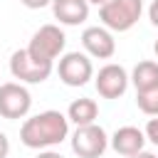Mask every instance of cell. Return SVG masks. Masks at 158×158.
I'll return each instance as SVG.
<instances>
[{"mask_svg": "<svg viewBox=\"0 0 158 158\" xmlns=\"http://www.w3.org/2000/svg\"><path fill=\"white\" fill-rule=\"evenodd\" d=\"M67 136H69V118L62 111L35 114V116L25 118V123L20 126V141L35 151L52 148V146L62 143Z\"/></svg>", "mask_w": 158, "mask_h": 158, "instance_id": "cell-1", "label": "cell"}, {"mask_svg": "<svg viewBox=\"0 0 158 158\" xmlns=\"http://www.w3.org/2000/svg\"><path fill=\"white\" fill-rule=\"evenodd\" d=\"M143 12V0H106L99 7V17L106 30L126 32L131 30Z\"/></svg>", "mask_w": 158, "mask_h": 158, "instance_id": "cell-2", "label": "cell"}, {"mask_svg": "<svg viewBox=\"0 0 158 158\" xmlns=\"http://www.w3.org/2000/svg\"><path fill=\"white\" fill-rule=\"evenodd\" d=\"M64 44H67V37L57 25H42L32 35V40L27 44V52L40 62H54L64 52Z\"/></svg>", "mask_w": 158, "mask_h": 158, "instance_id": "cell-3", "label": "cell"}, {"mask_svg": "<svg viewBox=\"0 0 158 158\" xmlns=\"http://www.w3.org/2000/svg\"><path fill=\"white\" fill-rule=\"evenodd\" d=\"M106 148H109V136L101 126H96V123L77 126V131L72 136V151L79 158H101Z\"/></svg>", "mask_w": 158, "mask_h": 158, "instance_id": "cell-4", "label": "cell"}, {"mask_svg": "<svg viewBox=\"0 0 158 158\" xmlns=\"http://www.w3.org/2000/svg\"><path fill=\"white\" fill-rule=\"evenodd\" d=\"M10 72H12L15 79H20L25 84H42L52 74V62L35 59L27 52V47H25V49L12 52V57H10Z\"/></svg>", "mask_w": 158, "mask_h": 158, "instance_id": "cell-5", "label": "cell"}, {"mask_svg": "<svg viewBox=\"0 0 158 158\" xmlns=\"http://www.w3.org/2000/svg\"><path fill=\"white\" fill-rule=\"evenodd\" d=\"M57 74L67 86H84L91 77H94V67L91 59L81 52H67L59 57L57 64Z\"/></svg>", "mask_w": 158, "mask_h": 158, "instance_id": "cell-6", "label": "cell"}, {"mask_svg": "<svg viewBox=\"0 0 158 158\" xmlns=\"http://www.w3.org/2000/svg\"><path fill=\"white\" fill-rule=\"evenodd\" d=\"M30 109H32V96L22 84L17 81L0 84V116L2 118H25Z\"/></svg>", "mask_w": 158, "mask_h": 158, "instance_id": "cell-7", "label": "cell"}, {"mask_svg": "<svg viewBox=\"0 0 158 158\" xmlns=\"http://www.w3.org/2000/svg\"><path fill=\"white\" fill-rule=\"evenodd\" d=\"M94 84H96L99 96H104V99H118L128 89V74H126V69L121 64H106V67L99 69Z\"/></svg>", "mask_w": 158, "mask_h": 158, "instance_id": "cell-8", "label": "cell"}, {"mask_svg": "<svg viewBox=\"0 0 158 158\" xmlns=\"http://www.w3.org/2000/svg\"><path fill=\"white\" fill-rule=\"evenodd\" d=\"M81 44L96 59H109L116 52V40H114L111 30H106V27H86L81 32Z\"/></svg>", "mask_w": 158, "mask_h": 158, "instance_id": "cell-9", "label": "cell"}, {"mask_svg": "<svg viewBox=\"0 0 158 158\" xmlns=\"http://www.w3.org/2000/svg\"><path fill=\"white\" fill-rule=\"evenodd\" d=\"M109 143H111V148H114L118 156L128 158V156L143 151V146H146V133H143L141 128H136V126H121V128H116V133L109 138Z\"/></svg>", "mask_w": 158, "mask_h": 158, "instance_id": "cell-10", "label": "cell"}, {"mask_svg": "<svg viewBox=\"0 0 158 158\" xmlns=\"http://www.w3.org/2000/svg\"><path fill=\"white\" fill-rule=\"evenodd\" d=\"M52 12L62 25H81L89 17V2L86 0H52Z\"/></svg>", "mask_w": 158, "mask_h": 158, "instance_id": "cell-11", "label": "cell"}, {"mask_svg": "<svg viewBox=\"0 0 158 158\" xmlns=\"http://www.w3.org/2000/svg\"><path fill=\"white\" fill-rule=\"evenodd\" d=\"M96 116H99V106H96L94 99H86V96H84V99H74V101L69 104V109H67V118L74 121L77 126L94 123Z\"/></svg>", "mask_w": 158, "mask_h": 158, "instance_id": "cell-12", "label": "cell"}, {"mask_svg": "<svg viewBox=\"0 0 158 158\" xmlns=\"http://www.w3.org/2000/svg\"><path fill=\"white\" fill-rule=\"evenodd\" d=\"M131 81H133L136 91L158 86V62H153V59H143V62H138V64L133 67Z\"/></svg>", "mask_w": 158, "mask_h": 158, "instance_id": "cell-13", "label": "cell"}, {"mask_svg": "<svg viewBox=\"0 0 158 158\" xmlns=\"http://www.w3.org/2000/svg\"><path fill=\"white\" fill-rule=\"evenodd\" d=\"M136 104H138V109H141L143 114H148V116H158V86L136 91Z\"/></svg>", "mask_w": 158, "mask_h": 158, "instance_id": "cell-14", "label": "cell"}, {"mask_svg": "<svg viewBox=\"0 0 158 158\" xmlns=\"http://www.w3.org/2000/svg\"><path fill=\"white\" fill-rule=\"evenodd\" d=\"M146 141H151V143L158 146V116L148 121V126H146Z\"/></svg>", "mask_w": 158, "mask_h": 158, "instance_id": "cell-15", "label": "cell"}, {"mask_svg": "<svg viewBox=\"0 0 158 158\" xmlns=\"http://www.w3.org/2000/svg\"><path fill=\"white\" fill-rule=\"evenodd\" d=\"M25 7H30V10H40V7H47V5H52V0H20Z\"/></svg>", "mask_w": 158, "mask_h": 158, "instance_id": "cell-16", "label": "cell"}, {"mask_svg": "<svg viewBox=\"0 0 158 158\" xmlns=\"http://www.w3.org/2000/svg\"><path fill=\"white\" fill-rule=\"evenodd\" d=\"M7 153H10V141H7V136L0 131V158H7Z\"/></svg>", "mask_w": 158, "mask_h": 158, "instance_id": "cell-17", "label": "cell"}, {"mask_svg": "<svg viewBox=\"0 0 158 158\" xmlns=\"http://www.w3.org/2000/svg\"><path fill=\"white\" fill-rule=\"evenodd\" d=\"M148 17H151V22L158 27V0L151 2V7H148Z\"/></svg>", "mask_w": 158, "mask_h": 158, "instance_id": "cell-18", "label": "cell"}, {"mask_svg": "<svg viewBox=\"0 0 158 158\" xmlns=\"http://www.w3.org/2000/svg\"><path fill=\"white\" fill-rule=\"evenodd\" d=\"M37 158H64L62 153H57V151H40V156Z\"/></svg>", "mask_w": 158, "mask_h": 158, "instance_id": "cell-19", "label": "cell"}, {"mask_svg": "<svg viewBox=\"0 0 158 158\" xmlns=\"http://www.w3.org/2000/svg\"><path fill=\"white\" fill-rule=\"evenodd\" d=\"M128 158H158L156 153H148V151H138V153H133V156H128Z\"/></svg>", "mask_w": 158, "mask_h": 158, "instance_id": "cell-20", "label": "cell"}, {"mask_svg": "<svg viewBox=\"0 0 158 158\" xmlns=\"http://www.w3.org/2000/svg\"><path fill=\"white\" fill-rule=\"evenodd\" d=\"M86 2H91V5H99V7H101V5L106 2V0H86Z\"/></svg>", "mask_w": 158, "mask_h": 158, "instance_id": "cell-21", "label": "cell"}, {"mask_svg": "<svg viewBox=\"0 0 158 158\" xmlns=\"http://www.w3.org/2000/svg\"><path fill=\"white\" fill-rule=\"evenodd\" d=\"M153 52H156V57H158V40H156V44H153Z\"/></svg>", "mask_w": 158, "mask_h": 158, "instance_id": "cell-22", "label": "cell"}]
</instances>
